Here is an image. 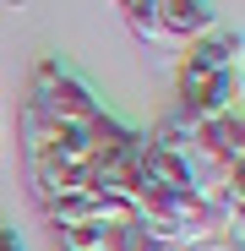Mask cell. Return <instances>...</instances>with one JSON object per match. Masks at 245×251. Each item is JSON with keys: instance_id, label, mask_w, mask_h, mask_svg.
I'll return each mask as SVG.
<instances>
[{"instance_id": "3", "label": "cell", "mask_w": 245, "mask_h": 251, "mask_svg": "<svg viewBox=\"0 0 245 251\" xmlns=\"http://www.w3.org/2000/svg\"><path fill=\"white\" fill-rule=\"evenodd\" d=\"M240 109V71H191L180 66V120H213V115H229Z\"/></svg>"}, {"instance_id": "6", "label": "cell", "mask_w": 245, "mask_h": 251, "mask_svg": "<svg viewBox=\"0 0 245 251\" xmlns=\"http://www.w3.org/2000/svg\"><path fill=\"white\" fill-rule=\"evenodd\" d=\"M191 71H240V27H213L185 44V60Z\"/></svg>"}, {"instance_id": "10", "label": "cell", "mask_w": 245, "mask_h": 251, "mask_svg": "<svg viewBox=\"0 0 245 251\" xmlns=\"http://www.w3.org/2000/svg\"><path fill=\"white\" fill-rule=\"evenodd\" d=\"M109 251H114V246H109Z\"/></svg>"}, {"instance_id": "7", "label": "cell", "mask_w": 245, "mask_h": 251, "mask_svg": "<svg viewBox=\"0 0 245 251\" xmlns=\"http://www.w3.org/2000/svg\"><path fill=\"white\" fill-rule=\"evenodd\" d=\"M114 229L109 224H66L60 229V251H109Z\"/></svg>"}, {"instance_id": "9", "label": "cell", "mask_w": 245, "mask_h": 251, "mask_svg": "<svg viewBox=\"0 0 245 251\" xmlns=\"http://www.w3.org/2000/svg\"><path fill=\"white\" fill-rule=\"evenodd\" d=\"M0 131H6V126H0Z\"/></svg>"}, {"instance_id": "5", "label": "cell", "mask_w": 245, "mask_h": 251, "mask_svg": "<svg viewBox=\"0 0 245 251\" xmlns=\"http://www.w3.org/2000/svg\"><path fill=\"white\" fill-rule=\"evenodd\" d=\"M191 153L207 158V164L234 170V164L245 158V120H240V109L213 115V120H196V126H191Z\"/></svg>"}, {"instance_id": "8", "label": "cell", "mask_w": 245, "mask_h": 251, "mask_svg": "<svg viewBox=\"0 0 245 251\" xmlns=\"http://www.w3.org/2000/svg\"><path fill=\"white\" fill-rule=\"evenodd\" d=\"M0 251H27V246H22V235H17V229H0Z\"/></svg>"}, {"instance_id": "4", "label": "cell", "mask_w": 245, "mask_h": 251, "mask_svg": "<svg viewBox=\"0 0 245 251\" xmlns=\"http://www.w3.org/2000/svg\"><path fill=\"white\" fill-rule=\"evenodd\" d=\"M153 17H158L163 50H185L191 38L218 27V6L213 0H153Z\"/></svg>"}, {"instance_id": "1", "label": "cell", "mask_w": 245, "mask_h": 251, "mask_svg": "<svg viewBox=\"0 0 245 251\" xmlns=\"http://www.w3.org/2000/svg\"><path fill=\"white\" fill-rule=\"evenodd\" d=\"M33 109H44L49 120H66V126H88L93 115H104V99L88 88V76L71 71L60 55H44L33 66V82H27V99Z\"/></svg>"}, {"instance_id": "2", "label": "cell", "mask_w": 245, "mask_h": 251, "mask_svg": "<svg viewBox=\"0 0 245 251\" xmlns=\"http://www.w3.org/2000/svg\"><path fill=\"white\" fill-rule=\"evenodd\" d=\"M44 213H49L55 229H66V224H109V229H120V224L136 219V197L109 191V186H82V191H66V197L44 202Z\"/></svg>"}]
</instances>
